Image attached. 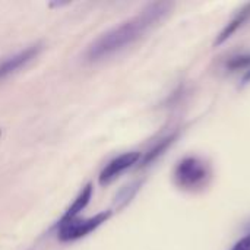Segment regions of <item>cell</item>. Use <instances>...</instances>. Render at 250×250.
<instances>
[{"label":"cell","instance_id":"cell-1","mask_svg":"<svg viewBox=\"0 0 250 250\" xmlns=\"http://www.w3.org/2000/svg\"><path fill=\"white\" fill-rule=\"evenodd\" d=\"M171 3L155 1L144 7L136 16L116 25L92 41L85 53L86 60L100 62L136 42L155 25H158L171 10Z\"/></svg>","mask_w":250,"mask_h":250},{"label":"cell","instance_id":"cell-2","mask_svg":"<svg viewBox=\"0 0 250 250\" xmlns=\"http://www.w3.org/2000/svg\"><path fill=\"white\" fill-rule=\"evenodd\" d=\"M173 176L180 189L196 190L208 183L211 177V168L209 164L199 157H186L177 163Z\"/></svg>","mask_w":250,"mask_h":250},{"label":"cell","instance_id":"cell-3","mask_svg":"<svg viewBox=\"0 0 250 250\" xmlns=\"http://www.w3.org/2000/svg\"><path fill=\"white\" fill-rule=\"evenodd\" d=\"M111 214L113 212L110 209H107V211H101V212L95 214L91 218H83V220L75 218L66 224H62V226L56 227L57 239L64 243L79 240V239L85 237L86 234H89L91 231L97 230L100 226H103L111 217Z\"/></svg>","mask_w":250,"mask_h":250},{"label":"cell","instance_id":"cell-4","mask_svg":"<svg viewBox=\"0 0 250 250\" xmlns=\"http://www.w3.org/2000/svg\"><path fill=\"white\" fill-rule=\"evenodd\" d=\"M142 158V154L138 151H130V152H125L116 158H113L100 173L98 176V182L100 185L105 186L110 185L111 182H114L122 173H125L126 170H129L130 167H133L135 164H138Z\"/></svg>","mask_w":250,"mask_h":250},{"label":"cell","instance_id":"cell-5","mask_svg":"<svg viewBox=\"0 0 250 250\" xmlns=\"http://www.w3.org/2000/svg\"><path fill=\"white\" fill-rule=\"evenodd\" d=\"M41 48H42V45L40 42H37V44H32V45L9 56L7 59L1 60L0 62V81L10 76L15 72H18L19 69L25 67L28 63H31L40 54Z\"/></svg>","mask_w":250,"mask_h":250},{"label":"cell","instance_id":"cell-6","mask_svg":"<svg viewBox=\"0 0 250 250\" xmlns=\"http://www.w3.org/2000/svg\"><path fill=\"white\" fill-rule=\"evenodd\" d=\"M92 192H94L92 183H86V185L81 189V192L78 193V196L75 198V201L72 202V205L66 209V212H64V214L62 215V218L57 221V224L54 226V229L59 227V226H62V224H66V223L75 220V218L79 215V212L83 211V209L86 208V205L89 204V201H91V198H92Z\"/></svg>","mask_w":250,"mask_h":250},{"label":"cell","instance_id":"cell-7","mask_svg":"<svg viewBox=\"0 0 250 250\" xmlns=\"http://www.w3.org/2000/svg\"><path fill=\"white\" fill-rule=\"evenodd\" d=\"M250 18V3L249 4H246L243 9H240L239 10V13L229 22V25L220 32V35L217 37V40H215V42H214V45L217 47V45H221L223 42H226L248 19Z\"/></svg>","mask_w":250,"mask_h":250},{"label":"cell","instance_id":"cell-8","mask_svg":"<svg viewBox=\"0 0 250 250\" xmlns=\"http://www.w3.org/2000/svg\"><path fill=\"white\" fill-rule=\"evenodd\" d=\"M176 139V135H171V136H168V138H166V139H163V141H160L158 142V145H155L152 149H149V152H146V155L144 157V158H141V166L144 167V166H148V164H151L157 157H160L171 144H173V141Z\"/></svg>","mask_w":250,"mask_h":250},{"label":"cell","instance_id":"cell-9","mask_svg":"<svg viewBox=\"0 0 250 250\" xmlns=\"http://www.w3.org/2000/svg\"><path fill=\"white\" fill-rule=\"evenodd\" d=\"M139 186H141V182H135V183H130V185L125 186L123 190H122V192L119 193V196L116 198V199H117V205H119V207H125V205L135 196V193L138 192Z\"/></svg>","mask_w":250,"mask_h":250},{"label":"cell","instance_id":"cell-10","mask_svg":"<svg viewBox=\"0 0 250 250\" xmlns=\"http://www.w3.org/2000/svg\"><path fill=\"white\" fill-rule=\"evenodd\" d=\"M227 67L230 70H239V69H250V53L234 56L227 62Z\"/></svg>","mask_w":250,"mask_h":250},{"label":"cell","instance_id":"cell-11","mask_svg":"<svg viewBox=\"0 0 250 250\" xmlns=\"http://www.w3.org/2000/svg\"><path fill=\"white\" fill-rule=\"evenodd\" d=\"M231 250H250V233L248 236L242 237V239L233 246V249Z\"/></svg>","mask_w":250,"mask_h":250},{"label":"cell","instance_id":"cell-12","mask_svg":"<svg viewBox=\"0 0 250 250\" xmlns=\"http://www.w3.org/2000/svg\"><path fill=\"white\" fill-rule=\"evenodd\" d=\"M250 82V69L246 70V73H245V76H243V79H242V85H246V83H249Z\"/></svg>","mask_w":250,"mask_h":250},{"label":"cell","instance_id":"cell-13","mask_svg":"<svg viewBox=\"0 0 250 250\" xmlns=\"http://www.w3.org/2000/svg\"><path fill=\"white\" fill-rule=\"evenodd\" d=\"M0 135H1V130H0Z\"/></svg>","mask_w":250,"mask_h":250}]
</instances>
